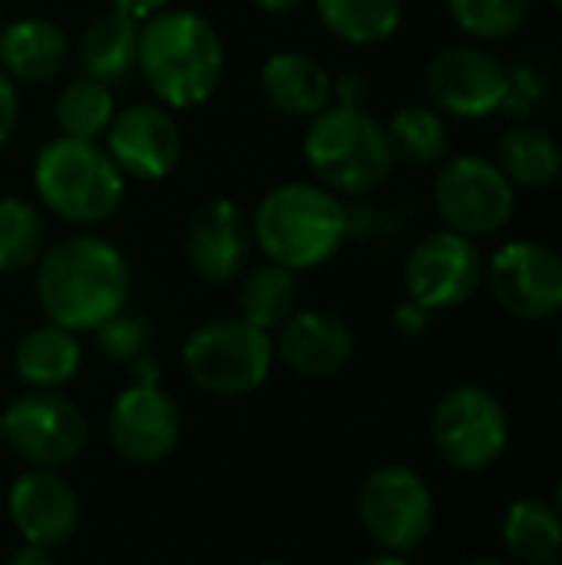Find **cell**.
I'll list each match as a JSON object with an SVG mask.
<instances>
[{"mask_svg":"<svg viewBox=\"0 0 562 565\" xmlns=\"http://www.w3.org/2000/svg\"><path fill=\"white\" fill-rule=\"evenodd\" d=\"M484 275L494 301L520 321H547L562 311V252L543 242H507Z\"/></svg>","mask_w":562,"mask_h":565,"instance_id":"12","label":"cell"},{"mask_svg":"<svg viewBox=\"0 0 562 565\" xmlns=\"http://www.w3.org/2000/svg\"><path fill=\"white\" fill-rule=\"evenodd\" d=\"M361 565H407V559L401 553H378V556L364 559Z\"/></svg>","mask_w":562,"mask_h":565,"instance_id":"38","label":"cell"},{"mask_svg":"<svg viewBox=\"0 0 562 565\" xmlns=\"http://www.w3.org/2000/svg\"><path fill=\"white\" fill-rule=\"evenodd\" d=\"M235 305L242 321L272 334L298 311V271L282 268L275 262L245 268L235 288Z\"/></svg>","mask_w":562,"mask_h":565,"instance_id":"23","label":"cell"},{"mask_svg":"<svg viewBox=\"0 0 562 565\" xmlns=\"http://www.w3.org/2000/svg\"><path fill=\"white\" fill-rule=\"evenodd\" d=\"M460 565H507L503 559H497V556H474V559H467V563Z\"/></svg>","mask_w":562,"mask_h":565,"instance_id":"39","label":"cell"},{"mask_svg":"<svg viewBox=\"0 0 562 565\" xmlns=\"http://www.w3.org/2000/svg\"><path fill=\"white\" fill-rule=\"evenodd\" d=\"M427 96L437 113L457 119H487L507 103L510 73L484 46L457 43L427 63Z\"/></svg>","mask_w":562,"mask_h":565,"instance_id":"13","label":"cell"},{"mask_svg":"<svg viewBox=\"0 0 562 565\" xmlns=\"http://www.w3.org/2000/svg\"><path fill=\"white\" fill-rule=\"evenodd\" d=\"M331 96H335V103H331V106H351V109H364V103H368V96H371V86H368L364 73H358V70H348V73H341V76H335Z\"/></svg>","mask_w":562,"mask_h":565,"instance_id":"32","label":"cell"},{"mask_svg":"<svg viewBox=\"0 0 562 565\" xmlns=\"http://www.w3.org/2000/svg\"><path fill=\"white\" fill-rule=\"evenodd\" d=\"M556 351H560V361H562V331H560V341H556Z\"/></svg>","mask_w":562,"mask_h":565,"instance_id":"41","label":"cell"},{"mask_svg":"<svg viewBox=\"0 0 562 565\" xmlns=\"http://www.w3.org/2000/svg\"><path fill=\"white\" fill-rule=\"evenodd\" d=\"M7 565H56V559H53V550L23 543V546L10 556V563Z\"/></svg>","mask_w":562,"mask_h":565,"instance_id":"36","label":"cell"},{"mask_svg":"<svg viewBox=\"0 0 562 565\" xmlns=\"http://www.w3.org/2000/svg\"><path fill=\"white\" fill-rule=\"evenodd\" d=\"M394 162L404 166H441L450 152V132L447 122L437 109L431 106H404L391 116V122L384 126Z\"/></svg>","mask_w":562,"mask_h":565,"instance_id":"27","label":"cell"},{"mask_svg":"<svg viewBox=\"0 0 562 565\" xmlns=\"http://www.w3.org/2000/svg\"><path fill=\"white\" fill-rule=\"evenodd\" d=\"M3 440L33 470H60L86 450L89 424L60 391H26L3 411Z\"/></svg>","mask_w":562,"mask_h":565,"instance_id":"10","label":"cell"},{"mask_svg":"<svg viewBox=\"0 0 562 565\" xmlns=\"http://www.w3.org/2000/svg\"><path fill=\"white\" fill-rule=\"evenodd\" d=\"M10 520L23 543L56 550L79 526V500L56 470H26L13 480L7 497Z\"/></svg>","mask_w":562,"mask_h":565,"instance_id":"18","label":"cell"},{"mask_svg":"<svg viewBox=\"0 0 562 565\" xmlns=\"http://www.w3.org/2000/svg\"><path fill=\"white\" fill-rule=\"evenodd\" d=\"M258 10H265V13H295V10H301L305 3H311V0H252Z\"/></svg>","mask_w":562,"mask_h":565,"instance_id":"37","label":"cell"},{"mask_svg":"<svg viewBox=\"0 0 562 565\" xmlns=\"http://www.w3.org/2000/svg\"><path fill=\"white\" fill-rule=\"evenodd\" d=\"M33 271L43 315L73 334L96 331L126 311L132 291L126 255L103 235H66L46 245Z\"/></svg>","mask_w":562,"mask_h":565,"instance_id":"1","label":"cell"},{"mask_svg":"<svg viewBox=\"0 0 562 565\" xmlns=\"http://www.w3.org/2000/svg\"><path fill=\"white\" fill-rule=\"evenodd\" d=\"M437 454L460 473L490 470L510 444V417L500 397L480 384H460L441 397L431 417Z\"/></svg>","mask_w":562,"mask_h":565,"instance_id":"7","label":"cell"},{"mask_svg":"<svg viewBox=\"0 0 562 565\" xmlns=\"http://www.w3.org/2000/svg\"><path fill=\"white\" fill-rule=\"evenodd\" d=\"M93 334H96V348L103 358H109L116 364H136L139 358H146V351L152 344V321L146 315L119 311Z\"/></svg>","mask_w":562,"mask_h":565,"instance_id":"31","label":"cell"},{"mask_svg":"<svg viewBox=\"0 0 562 565\" xmlns=\"http://www.w3.org/2000/svg\"><path fill=\"white\" fill-rule=\"evenodd\" d=\"M275 361L298 377H331L354 358L351 324L321 308H298L272 334Z\"/></svg>","mask_w":562,"mask_h":565,"instance_id":"17","label":"cell"},{"mask_svg":"<svg viewBox=\"0 0 562 565\" xmlns=\"http://www.w3.org/2000/svg\"><path fill=\"white\" fill-rule=\"evenodd\" d=\"M358 516L364 533L384 553H414L434 530V493L421 473L391 463L374 470L358 493Z\"/></svg>","mask_w":562,"mask_h":565,"instance_id":"9","label":"cell"},{"mask_svg":"<svg viewBox=\"0 0 562 565\" xmlns=\"http://www.w3.org/2000/svg\"><path fill=\"white\" fill-rule=\"evenodd\" d=\"M30 175L40 205L70 225L109 222L126 199V175L93 139H46Z\"/></svg>","mask_w":562,"mask_h":565,"instance_id":"4","label":"cell"},{"mask_svg":"<svg viewBox=\"0 0 562 565\" xmlns=\"http://www.w3.org/2000/svg\"><path fill=\"white\" fill-rule=\"evenodd\" d=\"M46 248V222L40 209L20 195L0 199V275H20L40 262Z\"/></svg>","mask_w":562,"mask_h":565,"instance_id":"29","label":"cell"},{"mask_svg":"<svg viewBox=\"0 0 562 565\" xmlns=\"http://www.w3.org/2000/svg\"><path fill=\"white\" fill-rule=\"evenodd\" d=\"M331 36L351 46L391 40L404 20V0H311Z\"/></svg>","mask_w":562,"mask_h":565,"instance_id":"25","label":"cell"},{"mask_svg":"<svg viewBox=\"0 0 562 565\" xmlns=\"http://www.w3.org/2000/svg\"><path fill=\"white\" fill-rule=\"evenodd\" d=\"M252 238L282 268H321L348 242V205L321 182H282L255 205Z\"/></svg>","mask_w":562,"mask_h":565,"instance_id":"3","label":"cell"},{"mask_svg":"<svg viewBox=\"0 0 562 565\" xmlns=\"http://www.w3.org/2000/svg\"><path fill=\"white\" fill-rule=\"evenodd\" d=\"M136 70L166 109H195L222 83L225 43L209 17L166 7L139 23Z\"/></svg>","mask_w":562,"mask_h":565,"instance_id":"2","label":"cell"},{"mask_svg":"<svg viewBox=\"0 0 562 565\" xmlns=\"http://www.w3.org/2000/svg\"><path fill=\"white\" fill-rule=\"evenodd\" d=\"M73 53L83 66V76H93L106 86H116L136 73L139 23L109 7L83 26Z\"/></svg>","mask_w":562,"mask_h":565,"instance_id":"21","label":"cell"},{"mask_svg":"<svg viewBox=\"0 0 562 565\" xmlns=\"http://www.w3.org/2000/svg\"><path fill=\"white\" fill-rule=\"evenodd\" d=\"M484 255L474 238L460 232H431L424 235L404 262L407 298L427 311H450L467 305L484 281Z\"/></svg>","mask_w":562,"mask_h":565,"instance_id":"11","label":"cell"},{"mask_svg":"<svg viewBox=\"0 0 562 565\" xmlns=\"http://www.w3.org/2000/svg\"><path fill=\"white\" fill-rule=\"evenodd\" d=\"M503 543L523 565H553L562 553V520L540 497L510 503L503 516Z\"/></svg>","mask_w":562,"mask_h":565,"instance_id":"26","label":"cell"},{"mask_svg":"<svg viewBox=\"0 0 562 565\" xmlns=\"http://www.w3.org/2000/svg\"><path fill=\"white\" fill-rule=\"evenodd\" d=\"M497 166L513 189H550L562 175V149L543 126H513L497 146Z\"/></svg>","mask_w":562,"mask_h":565,"instance_id":"24","label":"cell"},{"mask_svg":"<svg viewBox=\"0 0 562 565\" xmlns=\"http://www.w3.org/2000/svg\"><path fill=\"white\" fill-rule=\"evenodd\" d=\"M305 162L335 195L364 199L394 172V152L384 126L368 109L328 106L305 129Z\"/></svg>","mask_w":562,"mask_h":565,"instance_id":"5","label":"cell"},{"mask_svg":"<svg viewBox=\"0 0 562 565\" xmlns=\"http://www.w3.org/2000/svg\"><path fill=\"white\" fill-rule=\"evenodd\" d=\"M434 209L450 232L467 238L497 235L517 209V189L487 156L444 159L434 179Z\"/></svg>","mask_w":562,"mask_h":565,"instance_id":"8","label":"cell"},{"mask_svg":"<svg viewBox=\"0 0 562 565\" xmlns=\"http://www.w3.org/2000/svg\"><path fill=\"white\" fill-rule=\"evenodd\" d=\"M182 367L189 381L212 397H245L258 391L275 367L272 334L242 318L209 321L189 334Z\"/></svg>","mask_w":562,"mask_h":565,"instance_id":"6","label":"cell"},{"mask_svg":"<svg viewBox=\"0 0 562 565\" xmlns=\"http://www.w3.org/2000/svg\"><path fill=\"white\" fill-rule=\"evenodd\" d=\"M262 565H285V563H275V559H268V563H262Z\"/></svg>","mask_w":562,"mask_h":565,"instance_id":"44","label":"cell"},{"mask_svg":"<svg viewBox=\"0 0 562 565\" xmlns=\"http://www.w3.org/2000/svg\"><path fill=\"white\" fill-rule=\"evenodd\" d=\"M533 0H447L454 23L474 40H507L513 36Z\"/></svg>","mask_w":562,"mask_h":565,"instance_id":"30","label":"cell"},{"mask_svg":"<svg viewBox=\"0 0 562 565\" xmlns=\"http://www.w3.org/2000/svg\"><path fill=\"white\" fill-rule=\"evenodd\" d=\"M550 507L556 510V516H560V520H562V480H560V483H556V493H553V503H550Z\"/></svg>","mask_w":562,"mask_h":565,"instance_id":"40","label":"cell"},{"mask_svg":"<svg viewBox=\"0 0 562 565\" xmlns=\"http://www.w3.org/2000/svg\"><path fill=\"white\" fill-rule=\"evenodd\" d=\"M331 86L335 76L325 70V63L301 50L272 53L258 70V89L265 103L291 119H315L325 113L335 103Z\"/></svg>","mask_w":562,"mask_h":565,"instance_id":"19","label":"cell"},{"mask_svg":"<svg viewBox=\"0 0 562 565\" xmlns=\"http://www.w3.org/2000/svg\"><path fill=\"white\" fill-rule=\"evenodd\" d=\"M553 7H556V10H560V13H562V0H553Z\"/></svg>","mask_w":562,"mask_h":565,"instance_id":"43","label":"cell"},{"mask_svg":"<svg viewBox=\"0 0 562 565\" xmlns=\"http://www.w3.org/2000/svg\"><path fill=\"white\" fill-rule=\"evenodd\" d=\"M106 152L126 179L159 182L182 159V129L162 103H132L116 109L106 129Z\"/></svg>","mask_w":562,"mask_h":565,"instance_id":"14","label":"cell"},{"mask_svg":"<svg viewBox=\"0 0 562 565\" xmlns=\"http://www.w3.org/2000/svg\"><path fill=\"white\" fill-rule=\"evenodd\" d=\"M431 315H434V311H427V308H421L417 301L407 298L404 305L394 308L391 324H394V331H397L401 338H421V334H427V328H431Z\"/></svg>","mask_w":562,"mask_h":565,"instance_id":"33","label":"cell"},{"mask_svg":"<svg viewBox=\"0 0 562 565\" xmlns=\"http://www.w3.org/2000/svg\"><path fill=\"white\" fill-rule=\"evenodd\" d=\"M252 248V218L232 199L202 202L185 225V262L202 285H235Z\"/></svg>","mask_w":562,"mask_h":565,"instance_id":"15","label":"cell"},{"mask_svg":"<svg viewBox=\"0 0 562 565\" xmlns=\"http://www.w3.org/2000/svg\"><path fill=\"white\" fill-rule=\"evenodd\" d=\"M79 364H83L79 338L53 321L26 331L13 348L17 377L30 391H60L76 377Z\"/></svg>","mask_w":562,"mask_h":565,"instance_id":"22","label":"cell"},{"mask_svg":"<svg viewBox=\"0 0 562 565\" xmlns=\"http://www.w3.org/2000/svg\"><path fill=\"white\" fill-rule=\"evenodd\" d=\"M113 450L136 467H149L166 460L182 434V417L176 401L156 384L126 387L109 411L106 420Z\"/></svg>","mask_w":562,"mask_h":565,"instance_id":"16","label":"cell"},{"mask_svg":"<svg viewBox=\"0 0 562 565\" xmlns=\"http://www.w3.org/2000/svg\"><path fill=\"white\" fill-rule=\"evenodd\" d=\"M116 116V96L113 86L93 79V76H76L70 79L53 106V119L60 126V136L70 139H99L106 136L109 122Z\"/></svg>","mask_w":562,"mask_h":565,"instance_id":"28","label":"cell"},{"mask_svg":"<svg viewBox=\"0 0 562 565\" xmlns=\"http://www.w3.org/2000/svg\"><path fill=\"white\" fill-rule=\"evenodd\" d=\"M20 122V93L17 83L0 70V146L10 142V136L17 132Z\"/></svg>","mask_w":562,"mask_h":565,"instance_id":"34","label":"cell"},{"mask_svg":"<svg viewBox=\"0 0 562 565\" xmlns=\"http://www.w3.org/2000/svg\"><path fill=\"white\" fill-rule=\"evenodd\" d=\"M109 7L119 10V13H126V17H132L136 23H142V20L156 17L159 10H166L169 0H109Z\"/></svg>","mask_w":562,"mask_h":565,"instance_id":"35","label":"cell"},{"mask_svg":"<svg viewBox=\"0 0 562 565\" xmlns=\"http://www.w3.org/2000/svg\"><path fill=\"white\" fill-rule=\"evenodd\" d=\"M0 440H3V414H0Z\"/></svg>","mask_w":562,"mask_h":565,"instance_id":"42","label":"cell"},{"mask_svg":"<svg viewBox=\"0 0 562 565\" xmlns=\"http://www.w3.org/2000/svg\"><path fill=\"white\" fill-rule=\"evenodd\" d=\"M70 56V36L46 17H20L0 30V70L13 83H50L66 70Z\"/></svg>","mask_w":562,"mask_h":565,"instance_id":"20","label":"cell"},{"mask_svg":"<svg viewBox=\"0 0 562 565\" xmlns=\"http://www.w3.org/2000/svg\"><path fill=\"white\" fill-rule=\"evenodd\" d=\"M0 30H3V10H0Z\"/></svg>","mask_w":562,"mask_h":565,"instance_id":"45","label":"cell"}]
</instances>
